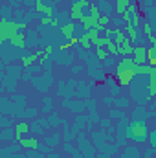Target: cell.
<instances>
[{
	"instance_id": "obj_32",
	"label": "cell",
	"mask_w": 156,
	"mask_h": 158,
	"mask_svg": "<svg viewBox=\"0 0 156 158\" xmlns=\"http://www.w3.org/2000/svg\"><path fill=\"white\" fill-rule=\"evenodd\" d=\"M24 118L37 119L39 118V109H35V107H26V110H24Z\"/></svg>"
},
{
	"instance_id": "obj_6",
	"label": "cell",
	"mask_w": 156,
	"mask_h": 158,
	"mask_svg": "<svg viewBox=\"0 0 156 158\" xmlns=\"http://www.w3.org/2000/svg\"><path fill=\"white\" fill-rule=\"evenodd\" d=\"M136 70H123V72H117L116 74V83L119 86H129L132 83V79L136 77Z\"/></svg>"
},
{
	"instance_id": "obj_48",
	"label": "cell",
	"mask_w": 156,
	"mask_h": 158,
	"mask_svg": "<svg viewBox=\"0 0 156 158\" xmlns=\"http://www.w3.org/2000/svg\"><path fill=\"white\" fill-rule=\"evenodd\" d=\"M96 158H103V156H96Z\"/></svg>"
},
{
	"instance_id": "obj_11",
	"label": "cell",
	"mask_w": 156,
	"mask_h": 158,
	"mask_svg": "<svg viewBox=\"0 0 156 158\" xmlns=\"http://www.w3.org/2000/svg\"><path fill=\"white\" fill-rule=\"evenodd\" d=\"M26 151H39V147H40V142H39V138H20V140H17Z\"/></svg>"
},
{
	"instance_id": "obj_30",
	"label": "cell",
	"mask_w": 156,
	"mask_h": 158,
	"mask_svg": "<svg viewBox=\"0 0 156 158\" xmlns=\"http://www.w3.org/2000/svg\"><path fill=\"white\" fill-rule=\"evenodd\" d=\"M48 121H50V127H59V125H63V123H64V119L59 118V114H57V112H51V114L48 116Z\"/></svg>"
},
{
	"instance_id": "obj_40",
	"label": "cell",
	"mask_w": 156,
	"mask_h": 158,
	"mask_svg": "<svg viewBox=\"0 0 156 158\" xmlns=\"http://www.w3.org/2000/svg\"><path fill=\"white\" fill-rule=\"evenodd\" d=\"M79 72H83V66L81 64H72V74H79Z\"/></svg>"
},
{
	"instance_id": "obj_25",
	"label": "cell",
	"mask_w": 156,
	"mask_h": 158,
	"mask_svg": "<svg viewBox=\"0 0 156 158\" xmlns=\"http://www.w3.org/2000/svg\"><path fill=\"white\" fill-rule=\"evenodd\" d=\"M11 11H15V7H13L11 4H2V6H0V15H2V19H6V20H13V19L9 17Z\"/></svg>"
},
{
	"instance_id": "obj_4",
	"label": "cell",
	"mask_w": 156,
	"mask_h": 158,
	"mask_svg": "<svg viewBox=\"0 0 156 158\" xmlns=\"http://www.w3.org/2000/svg\"><path fill=\"white\" fill-rule=\"evenodd\" d=\"M33 11H35V15L42 19V17H51V19H55L57 15H55V7L53 6H48L44 0H37L35 2V7H33Z\"/></svg>"
},
{
	"instance_id": "obj_44",
	"label": "cell",
	"mask_w": 156,
	"mask_h": 158,
	"mask_svg": "<svg viewBox=\"0 0 156 158\" xmlns=\"http://www.w3.org/2000/svg\"><path fill=\"white\" fill-rule=\"evenodd\" d=\"M46 158H59V155H48Z\"/></svg>"
},
{
	"instance_id": "obj_35",
	"label": "cell",
	"mask_w": 156,
	"mask_h": 158,
	"mask_svg": "<svg viewBox=\"0 0 156 158\" xmlns=\"http://www.w3.org/2000/svg\"><path fill=\"white\" fill-rule=\"evenodd\" d=\"M147 57H149V64L151 66H156V44L147 48Z\"/></svg>"
},
{
	"instance_id": "obj_42",
	"label": "cell",
	"mask_w": 156,
	"mask_h": 158,
	"mask_svg": "<svg viewBox=\"0 0 156 158\" xmlns=\"http://www.w3.org/2000/svg\"><path fill=\"white\" fill-rule=\"evenodd\" d=\"M112 26H114V28H121V20H119L117 17H112Z\"/></svg>"
},
{
	"instance_id": "obj_46",
	"label": "cell",
	"mask_w": 156,
	"mask_h": 158,
	"mask_svg": "<svg viewBox=\"0 0 156 158\" xmlns=\"http://www.w3.org/2000/svg\"><path fill=\"white\" fill-rule=\"evenodd\" d=\"M55 2H57V4H59V2H63V0H55Z\"/></svg>"
},
{
	"instance_id": "obj_7",
	"label": "cell",
	"mask_w": 156,
	"mask_h": 158,
	"mask_svg": "<svg viewBox=\"0 0 156 158\" xmlns=\"http://www.w3.org/2000/svg\"><path fill=\"white\" fill-rule=\"evenodd\" d=\"M17 79L15 76H9V74H6L4 70H2V92H15L17 90Z\"/></svg>"
},
{
	"instance_id": "obj_29",
	"label": "cell",
	"mask_w": 156,
	"mask_h": 158,
	"mask_svg": "<svg viewBox=\"0 0 156 158\" xmlns=\"http://www.w3.org/2000/svg\"><path fill=\"white\" fill-rule=\"evenodd\" d=\"M129 105H130V98H127V96L116 98V101H114V107L116 109H127Z\"/></svg>"
},
{
	"instance_id": "obj_36",
	"label": "cell",
	"mask_w": 156,
	"mask_h": 158,
	"mask_svg": "<svg viewBox=\"0 0 156 158\" xmlns=\"http://www.w3.org/2000/svg\"><path fill=\"white\" fill-rule=\"evenodd\" d=\"M125 158H140V151L134 145H130V147L125 149Z\"/></svg>"
},
{
	"instance_id": "obj_26",
	"label": "cell",
	"mask_w": 156,
	"mask_h": 158,
	"mask_svg": "<svg viewBox=\"0 0 156 158\" xmlns=\"http://www.w3.org/2000/svg\"><path fill=\"white\" fill-rule=\"evenodd\" d=\"M94 55H96V57L101 61V64H103V63H105V61L110 57V53H109V50H107L105 46H103V48H96V53H94Z\"/></svg>"
},
{
	"instance_id": "obj_1",
	"label": "cell",
	"mask_w": 156,
	"mask_h": 158,
	"mask_svg": "<svg viewBox=\"0 0 156 158\" xmlns=\"http://www.w3.org/2000/svg\"><path fill=\"white\" fill-rule=\"evenodd\" d=\"M125 138H130L134 143H145L149 138L145 119H132L125 127Z\"/></svg>"
},
{
	"instance_id": "obj_19",
	"label": "cell",
	"mask_w": 156,
	"mask_h": 158,
	"mask_svg": "<svg viewBox=\"0 0 156 158\" xmlns=\"http://www.w3.org/2000/svg\"><path fill=\"white\" fill-rule=\"evenodd\" d=\"M97 6H99V9H101V15H109V17H110V13L114 11V4H112L110 0H99Z\"/></svg>"
},
{
	"instance_id": "obj_37",
	"label": "cell",
	"mask_w": 156,
	"mask_h": 158,
	"mask_svg": "<svg viewBox=\"0 0 156 158\" xmlns=\"http://www.w3.org/2000/svg\"><path fill=\"white\" fill-rule=\"evenodd\" d=\"M61 138H63V136H61L59 132H55V134H51L50 138H46V145H50V147H51V145H57V143L61 142Z\"/></svg>"
},
{
	"instance_id": "obj_12",
	"label": "cell",
	"mask_w": 156,
	"mask_h": 158,
	"mask_svg": "<svg viewBox=\"0 0 156 158\" xmlns=\"http://www.w3.org/2000/svg\"><path fill=\"white\" fill-rule=\"evenodd\" d=\"M28 132H31L30 121H18V123L15 125V140L24 138V134H28Z\"/></svg>"
},
{
	"instance_id": "obj_18",
	"label": "cell",
	"mask_w": 156,
	"mask_h": 158,
	"mask_svg": "<svg viewBox=\"0 0 156 158\" xmlns=\"http://www.w3.org/2000/svg\"><path fill=\"white\" fill-rule=\"evenodd\" d=\"M129 13H130V20L127 22V26H134V28H140V26L143 24V17H142L140 9H138V11H129Z\"/></svg>"
},
{
	"instance_id": "obj_21",
	"label": "cell",
	"mask_w": 156,
	"mask_h": 158,
	"mask_svg": "<svg viewBox=\"0 0 156 158\" xmlns=\"http://www.w3.org/2000/svg\"><path fill=\"white\" fill-rule=\"evenodd\" d=\"M37 35H39V33H37L35 30H30V28L26 30V42H28V46L33 48V46L39 44V37H37Z\"/></svg>"
},
{
	"instance_id": "obj_15",
	"label": "cell",
	"mask_w": 156,
	"mask_h": 158,
	"mask_svg": "<svg viewBox=\"0 0 156 158\" xmlns=\"http://www.w3.org/2000/svg\"><path fill=\"white\" fill-rule=\"evenodd\" d=\"M59 30H61V35H63L64 39H72V37H74V33H76V30H77V24H76L74 20H70V22L63 24Z\"/></svg>"
},
{
	"instance_id": "obj_13",
	"label": "cell",
	"mask_w": 156,
	"mask_h": 158,
	"mask_svg": "<svg viewBox=\"0 0 156 158\" xmlns=\"http://www.w3.org/2000/svg\"><path fill=\"white\" fill-rule=\"evenodd\" d=\"M132 0H114V13L117 17H123L129 9H130Z\"/></svg>"
},
{
	"instance_id": "obj_10",
	"label": "cell",
	"mask_w": 156,
	"mask_h": 158,
	"mask_svg": "<svg viewBox=\"0 0 156 158\" xmlns=\"http://www.w3.org/2000/svg\"><path fill=\"white\" fill-rule=\"evenodd\" d=\"M123 30H125V33H127L129 40H130L134 46H140V42H142V33H140V28H134V26H125Z\"/></svg>"
},
{
	"instance_id": "obj_16",
	"label": "cell",
	"mask_w": 156,
	"mask_h": 158,
	"mask_svg": "<svg viewBox=\"0 0 156 158\" xmlns=\"http://www.w3.org/2000/svg\"><path fill=\"white\" fill-rule=\"evenodd\" d=\"M9 44H11V46H15V48H18V50L28 48V42H26V31H18L13 39L9 40Z\"/></svg>"
},
{
	"instance_id": "obj_24",
	"label": "cell",
	"mask_w": 156,
	"mask_h": 158,
	"mask_svg": "<svg viewBox=\"0 0 156 158\" xmlns=\"http://www.w3.org/2000/svg\"><path fill=\"white\" fill-rule=\"evenodd\" d=\"M51 107H53V99H51L50 96H44V98H42V109H40V112H42V114H51V112H50Z\"/></svg>"
},
{
	"instance_id": "obj_9",
	"label": "cell",
	"mask_w": 156,
	"mask_h": 158,
	"mask_svg": "<svg viewBox=\"0 0 156 158\" xmlns=\"http://www.w3.org/2000/svg\"><path fill=\"white\" fill-rule=\"evenodd\" d=\"M132 59L136 61V64L143 66L149 63V57H147V48L145 46H134V52H132Z\"/></svg>"
},
{
	"instance_id": "obj_38",
	"label": "cell",
	"mask_w": 156,
	"mask_h": 158,
	"mask_svg": "<svg viewBox=\"0 0 156 158\" xmlns=\"http://www.w3.org/2000/svg\"><path fill=\"white\" fill-rule=\"evenodd\" d=\"M11 123H13V119H11V118H7L6 114H0V129L11 127Z\"/></svg>"
},
{
	"instance_id": "obj_5",
	"label": "cell",
	"mask_w": 156,
	"mask_h": 158,
	"mask_svg": "<svg viewBox=\"0 0 156 158\" xmlns=\"http://www.w3.org/2000/svg\"><path fill=\"white\" fill-rule=\"evenodd\" d=\"M31 132L33 134H37V136H42L46 131H48V127H50V121H48V118H37V119H33L31 123Z\"/></svg>"
},
{
	"instance_id": "obj_45",
	"label": "cell",
	"mask_w": 156,
	"mask_h": 158,
	"mask_svg": "<svg viewBox=\"0 0 156 158\" xmlns=\"http://www.w3.org/2000/svg\"><path fill=\"white\" fill-rule=\"evenodd\" d=\"M151 158H156V151H154V155H153V156H151Z\"/></svg>"
},
{
	"instance_id": "obj_22",
	"label": "cell",
	"mask_w": 156,
	"mask_h": 158,
	"mask_svg": "<svg viewBox=\"0 0 156 158\" xmlns=\"http://www.w3.org/2000/svg\"><path fill=\"white\" fill-rule=\"evenodd\" d=\"M39 59H37V55L35 53H26V55H22L20 57V66H31V64H35Z\"/></svg>"
},
{
	"instance_id": "obj_34",
	"label": "cell",
	"mask_w": 156,
	"mask_h": 158,
	"mask_svg": "<svg viewBox=\"0 0 156 158\" xmlns=\"http://www.w3.org/2000/svg\"><path fill=\"white\" fill-rule=\"evenodd\" d=\"M142 31H143V35H145V37H151V35H154V30H153V24H151L149 20H145V22L142 24Z\"/></svg>"
},
{
	"instance_id": "obj_31",
	"label": "cell",
	"mask_w": 156,
	"mask_h": 158,
	"mask_svg": "<svg viewBox=\"0 0 156 158\" xmlns=\"http://www.w3.org/2000/svg\"><path fill=\"white\" fill-rule=\"evenodd\" d=\"M79 46H81V50H90L92 48V40L88 37V33H84V35L79 37Z\"/></svg>"
},
{
	"instance_id": "obj_39",
	"label": "cell",
	"mask_w": 156,
	"mask_h": 158,
	"mask_svg": "<svg viewBox=\"0 0 156 158\" xmlns=\"http://www.w3.org/2000/svg\"><path fill=\"white\" fill-rule=\"evenodd\" d=\"M147 142H149L151 149H154V151H156V129L149 131V138H147Z\"/></svg>"
},
{
	"instance_id": "obj_28",
	"label": "cell",
	"mask_w": 156,
	"mask_h": 158,
	"mask_svg": "<svg viewBox=\"0 0 156 158\" xmlns=\"http://www.w3.org/2000/svg\"><path fill=\"white\" fill-rule=\"evenodd\" d=\"M77 86H79V90L76 92V96H79V98H88L90 96V90H88V83H77Z\"/></svg>"
},
{
	"instance_id": "obj_17",
	"label": "cell",
	"mask_w": 156,
	"mask_h": 158,
	"mask_svg": "<svg viewBox=\"0 0 156 158\" xmlns=\"http://www.w3.org/2000/svg\"><path fill=\"white\" fill-rule=\"evenodd\" d=\"M0 114H6V116L13 114V103H11V99L7 96L0 98Z\"/></svg>"
},
{
	"instance_id": "obj_14",
	"label": "cell",
	"mask_w": 156,
	"mask_h": 158,
	"mask_svg": "<svg viewBox=\"0 0 156 158\" xmlns=\"http://www.w3.org/2000/svg\"><path fill=\"white\" fill-rule=\"evenodd\" d=\"M63 107H68L72 112H76V114H77V112H83V110H84L86 101H81V103H79V101H72V99L64 98V99H63Z\"/></svg>"
},
{
	"instance_id": "obj_47",
	"label": "cell",
	"mask_w": 156,
	"mask_h": 158,
	"mask_svg": "<svg viewBox=\"0 0 156 158\" xmlns=\"http://www.w3.org/2000/svg\"><path fill=\"white\" fill-rule=\"evenodd\" d=\"M17 158H26V156H17Z\"/></svg>"
},
{
	"instance_id": "obj_2",
	"label": "cell",
	"mask_w": 156,
	"mask_h": 158,
	"mask_svg": "<svg viewBox=\"0 0 156 158\" xmlns=\"http://www.w3.org/2000/svg\"><path fill=\"white\" fill-rule=\"evenodd\" d=\"M28 26H30L28 22H17V20L0 19V44L9 42L18 31H26Z\"/></svg>"
},
{
	"instance_id": "obj_27",
	"label": "cell",
	"mask_w": 156,
	"mask_h": 158,
	"mask_svg": "<svg viewBox=\"0 0 156 158\" xmlns=\"http://www.w3.org/2000/svg\"><path fill=\"white\" fill-rule=\"evenodd\" d=\"M6 74H9V76H15V77H18L20 76V72L24 70V66H13V64H7L6 68H2Z\"/></svg>"
},
{
	"instance_id": "obj_20",
	"label": "cell",
	"mask_w": 156,
	"mask_h": 158,
	"mask_svg": "<svg viewBox=\"0 0 156 158\" xmlns=\"http://www.w3.org/2000/svg\"><path fill=\"white\" fill-rule=\"evenodd\" d=\"M0 140H2V142H11V140H15V129H13V127L0 129Z\"/></svg>"
},
{
	"instance_id": "obj_33",
	"label": "cell",
	"mask_w": 156,
	"mask_h": 158,
	"mask_svg": "<svg viewBox=\"0 0 156 158\" xmlns=\"http://www.w3.org/2000/svg\"><path fill=\"white\" fill-rule=\"evenodd\" d=\"M64 151H66L70 156H74V158H79V156H81V155H79V149H77V147H74L70 142H66V143H64Z\"/></svg>"
},
{
	"instance_id": "obj_43",
	"label": "cell",
	"mask_w": 156,
	"mask_h": 158,
	"mask_svg": "<svg viewBox=\"0 0 156 158\" xmlns=\"http://www.w3.org/2000/svg\"><path fill=\"white\" fill-rule=\"evenodd\" d=\"M147 39H149V42H151V46H154L156 44V33L154 35H151V37H147Z\"/></svg>"
},
{
	"instance_id": "obj_23",
	"label": "cell",
	"mask_w": 156,
	"mask_h": 158,
	"mask_svg": "<svg viewBox=\"0 0 156 158\" xmlns=\"http://www.w3.org/2000/svg\"><path fill=\"white\" fill-rule=\"evenodd\" d=\"M105 48L109 50V53H110V55H114V57H119V50H117V44H116V42H114L112 39L105 37Z\"/></svg>"
},
{
	"instance_id": "obj_41",
	"label": "cell",
	"mask_w": 156,
	"mask_h": 158,
	"mask_svg": "<svg viewBox=\"0 0 156 158\" xmlns=\"http://www.w3.org/2000/svg\"><path fill=\"white\" fill-rule=\"evenodd\" d=\"M114 101H116L114 96H112V98H103V103H105V105H114Z\"/></svg>"
},
{
	"instance_id": "obj_8",
	"label": "cell",
	"mask_w": 156,
	"mask_h": 158,
	"mask_svg": "<svg viewBox=\"0 0 156 158\" xmlns=\"http://www.w3.org/2000/svg\"><path fill=\"white\" fill-rule=\"evenodd\" d=\"M138 66L140 64H136V61L132 59V55L130 57H121L116 64V74L117 72H123V70H138Z\"/></svg>"
},
{
	"instance_id": "obj_3",
	"label": "cell",
	"mask_w": 156,
	"mask_h": 158,
	"mask_svg": "<svg viewBox=\"0 0 156 158\" xmlns=\"http://www.w3.org/2000/svg\"><path fill=\"white\" fill-rule=\"evenodd\" d=\"M53 83V79H51V70H46V74L44 76H37V77L31 79V85L39 90V92H48V88H50V85Z\"/></svg>"
}]
</instances>
